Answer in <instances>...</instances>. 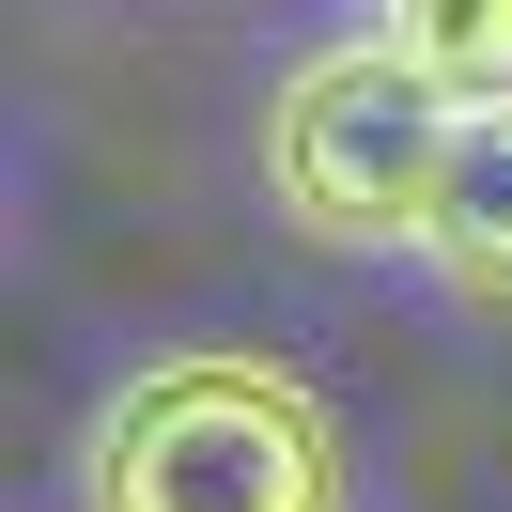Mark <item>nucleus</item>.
<instances>
[{"label": "nucleus", "mask_w": 512, "mask_h": 512, "mask_svg": "<svg viewBox=\"0 0 512 512\" xmlns=\"http://www.w3.org/2000/svg\"><path fill=\"white\" fill-rule=\"evenodd\" d=\"M78 512H357V435L295 357L171 342L94 404Z\"/></svg>", "instance_id": "1"}, {"label": "nucleus", "mask_w": 512, "mask_h": 512, "mask_svg": "<svg viewBox=\"0 0 512 512\" xmlns=\"http://www.w3.org/2000/svg\"><path fill=\"white\" fill-rule=\"evenodd\" d=\"M357 32H373V47H404V63L435 78L450 109L512 94V0H357Z\"/></svg>", "instance_id": "4"}, {"label": "nucleus", "mask_w": 512, "mask_h": 512, "mask_svg": "<svg viewBox=\"0 0 512 512\" xmlns=\"http://www.w3.org/2000/svg\"><path fill=\"white\" fill-rule=\"evenodd\" d=\"M450 125H466V109H450L404 47H373V32L295 47L280 94H264V202H280V233H311V249H342V264H373V249L419 264L435 187H450Z\"/></svg>", "instance_id": "2"}, {"label": "nucleus", "mask_w": 512, "mask_h": 512, "mask_svg": "<svg viewBox=\"0 0 512 512\" xmlns=\"http://www.w3.org/2000/svg\"><path fill=\"white\" fill-rule=\"evenodd\" d=\"M419 280L466 295V311H512V94H481L450 125V187H435V233H419Z\"/></svg>", "instance_id": "3"}]
</instances>
